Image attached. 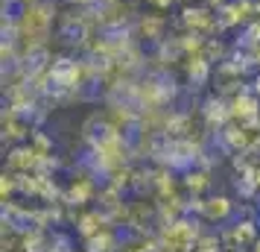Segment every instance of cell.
<instances>
[{
    "instance_id": "1",
    "label": "cell",
    "mask_w": 260,
    "mask_h": 252,
    "mask_svg": "<svg viewBox=\"0 0 260 252\" xmlns=\"http://www.w3.org/2000/svg\"><path fill=\"white\" fill-rule=\"evenodd\" d=\"M76 79H79V68L71 59H59L50 68V85H56V88H73Z\"/></svg>"
},
{
    "instance_id": "2",
    "label": "cell",
    "mask_w": 260,
    "mask_h": 252,
    "mask_svg": "<svg viewBox=\"0 0 260 252\" xmlns=\"http://www.w3.org/2000/svg\"><path fill=\"white\" fill-rule=\"evenodd\" d=\"M205 118H208V123H225L231 118V108L225 106L222 100H208L205 103Z\"/></svg>"
},
{
    "instance_id": "3",
    "label": "cell",
    "mask_w": 260,
    "mask_h": 252,
    "mask_svg": "<svg viewBox=\"0 0 260 252\" xmlns=\"http://www.w3.org/2000/svg\"><path fill=\"white\" fill-rule=\"evenodd\" d=\"M202 211H205V214L211 217V220H222V217L231 214V203H228L225 197H216V200H208Z\"/></svg>"
},
{
    "instance_id": "4",
    "label": "cell",
    "mask_w": 260,
    "mask_h": 252,
    "mask_svg": "<svg viewBox=\"0 0 260 252\" xmlns=\"http://www.w3.org/2000/svg\"><path fill=\"white\" fill-rule=\"evenodd\" d=\"M114 240H111V235H106V232H96L94 238H88V252H108V246H111Z\"/></svg>"
},
{
    "instance_id": "5",
    "label": "cell",
    "mask_w": 260,
    "mask_h": 252,
    "mask_svg": "<svg viewBox=\"0 0 260 252\" xmlns=\"http://www.w3.org/2000/svg\"><path fill=\"white\" fill-rule=\"evenodd\" d=\"M231 238L237 240V243H251V240H254V226H251V223H240V226L234 229V232H231Z\"/></svg>"
},
{
    "instance_id": "6",
    "label": "cell",
    "mask_w": 260,
    "mask_h": 252,
    "mask_svg": "<svg viewBox=\"0 0 260 252\" xmlns=\"http://www.w3.org/2000/svg\"><path fill=\"white\" fill-rule=\"evenodd\" d=\"M100 226H103L100 214H91V217H85L82 223H79V232H82L85 238H94L96 232H100Z\"/></svg>"
},
{
    "instance_id": "7",
    "label": "cell",
    "mask_w": 260,
    "mask_h": 252,
    "mask_svg": "<svg viewBox=\"0 0 260 252\" xmlns=\"http://www.w3.org/2000/svg\"><path fill=\"white\" fill-rule=\"evenodd\" d=\"M208 185V179L202 176V173H190L187 176V188H193V191H199V188H205Z\"/></svg>"
},
{
    "instance_id": "8",
    "label": "cell",
    "mask_w": 260,
    "mask_h": 252,
    "mask_svg": "<svg viewBox=\"0 0 260 252\" xmlns=\"http://www.w3.org/2000/svg\"><path fill=\"white\" fill-rule=\"evenodd\" d=\"M251 62H257V65H260V41L251 47Z\"/></svg>"
},
{
    "instance_id": "9",
    "label": "cell",
    "mask_w": 260,
    "mask_h": 252,
    "mask_svg": "<svg viewBox=\"0 0 260 252\" xmlns=\"http://www.w3.org/2000/svg\"><path fill=\"white\" fill-rule=\"evenodd\" d=\"M254 94L260 97V73H257V79H254Z\"/></svg>"
},
{
    "instance_id": "10",
    "label": "cell",
    "mask_w": 260,
    "mask_h": 252,
    "mask_svg": "<svg viewBox=\"0 0 260 252\" xmlns=\"http://www.w3.org/2000/svg\"><path fill=\"white\" fill-rule=\"evenodd\" d=\"M21 3H26V6H32V3H36V0H21Z\"/></svg>"
},
{
    "instance_id": "11",
    "label": "cell",
    "mask_w": 260,
    "mask_h": 252,
    "mask_svg": "<svg viewBox=\"0 0 260 252\" xmlns=\"http://www.w3.org/2000/svg\"><path fill=\"white\" fill-rule=\"evenodd\" d=\"M257 229H260V223H257Z\"/></svg>"
}]
</instances>
